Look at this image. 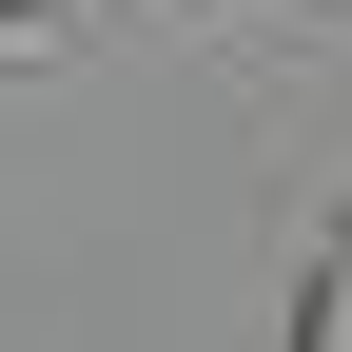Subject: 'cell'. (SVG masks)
I'll list each match as a JSON object with an SVG mask.
<instances>
[{"label":"cell","instance_id":"obj_1","mask_svg":"<svg viewBox=\"0 0 352 352\" xmlns=\"http://www.w3.org/2000/svg\"><path fill=\"white\" fill-rule=\"evenodd\" d=\"M274 352H352V235H314V274H294V314H274Z\"/></svg>","mask_w":352,"mask_h":352},{"label":"cell","instance_id":"obj_2","mask_svg":"<svg viewBox=\"0 0 352 352\" xmlns=\"http://www.w3.org/2000/svg\"><path fill=\"white\" fill-rule=\"evenodd\" d=\"M0 59L20 78H78V0H0Z\"/></svg>","mask_w":352,"mask_h":352}]
</instances>
